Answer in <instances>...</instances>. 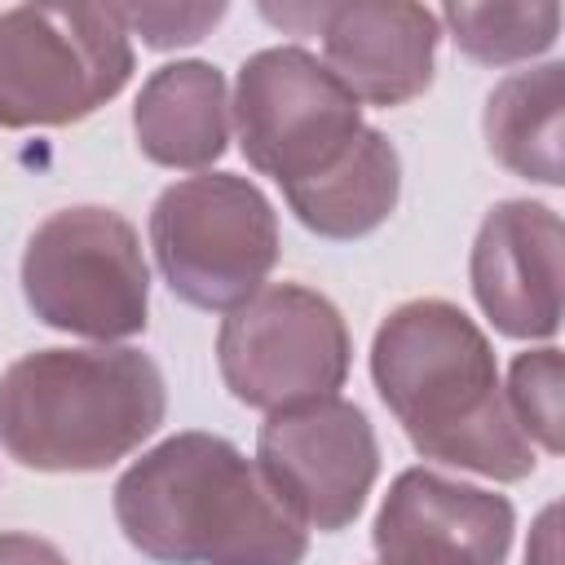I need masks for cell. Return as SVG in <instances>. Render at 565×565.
<instances>
[{
  "mask_svg": "<svg viewBox=\"0 0 565 565\" xmlns=\"http://www.w3.org/2000/svg\"><path fill=\"white\" fill-rule=\"evenodd\" d=\"M115 516L163 565H300L305 525L225 437L181 433L115 486Z\"/></svg>",
  "mask_w": 565,
  "mask_h": 565,
  "instance_id": "obj_1",
  "label": "cell"
},
{
  "mask_svg": "<svg viewBox=\"0 0 565 565\" xmlns=\"http://www.w3.org/2000/svg\"><path fill=\"white\" fill-rule=\"evenodd\" d=\"M371 371L419 455L494 481L534 472V446L499 393L494 353L455 305L415 300L388 313L371 349Z\"/></svg>",
  "mask_w": 565,
  "mask_h": 565,
  "instance_id": "obj_2",
  "label": "cell"
},
{
  "mask_svg": "<svg viewBox=\"0 0 565 565\" xmlns=\"http://www.w3.org/2000/svg\"><path fill=\"white\" fill-rule=\"evenodd\" d=\"M163 424V375L137 349H44L0 375V446L40 472H93Z\"/></svg>",
  "mask_w": 565,
  "mask_h": 565,
  "instance_id": "obj_3",
  "label": "cell"
},
{
  "mask_svg": "<svg viewBox=\"0 0 565 565\" xmlns=\"http://www.w3.org/2000/svg\"><path fill=\"white\" fill-rule=\"evenodd\" d=\"M150 243L168 287L199 309H234L260 291L278 256V225L256 185L203 172L159 194Z\"/></svg>",
  "mask_w": 565,
  "mask_h": 565,
  "instance_id": "obj_4",
  "label": "cell"
},
{
  "mask_svg": "<svg viewBox=\"0 0 565 565\" xmlns=\"http://www.w3.org/2000/svg\"><path fill=\"white\" fill-rule=\"evenodd\" d=\"M22 291L57 331L119 340L146 327V260L137 230L110 207L53 212L26 243Z\"/></svg>",
  "mask_w": 565,
  "mask_h": 565,
  "instance_id": "obj_5",
  "label": "cell"
},
{
  "mask_svg": "<svg viewBox=\"0 0 565 565\" xmlns=\"http://www.w3.org/2000/svg\"><path fill=\"white\" fill-rule=\"evenodd\" d=\"M124 35L115 9L0 13V124H66L97 110L128 79Z\"/></svg>",
  "mask_w": 565,
  "mask_h": 565,
  "instance_id": "obj_6",
  "label": "cell"
},
{
  "mask_svg": "<svg viewBox=\"0 0 565 565\" xmlns=\"http://www.w3.org/2000/svg\"><path fill=\"white\" fill-rule=\"evenodd\" d=\"M216 358L238 402L291 411L335 397L349 371V335L331 300L296 282H278L230 309Z\"/></svg>",
  "mask_w": 565,
  "mask_h": 565,
  "instance_id": "obj_7",
  "label": "cell"
},
{
  "mask_svg": "<svg viewBox=\"0 0 565 565\" xmlns=\"http://www.w3.org/2000/svg\"><path fill=\"white\" fill-rule=\"evenodd\" d=\"M238 146L282 190L327 172L362 132L358 97L305 49H265L238 75Z\"/></svg>",
  "mask_w": 565,
  "mask_h": 565,
  "instance_id": "obj_8",
  "label": "cell"
},
{
  "mask_svg": "<svg viewBox=\"0 0 565 565\" xmlns=\"http://www.w3.org/2000/svg\"><path fill=\"white\" fill-rule=\"evenodd\" d=\"M256 468L305 530H340L362 512L380 450L358 406L322 397L265 419Z\"/></svg>",
  "mask_w": 565,
  "mask_h": 565,
  "instance_id": "obj_9",
  "label": "cell"
},
{
  "mask_svg": "<svg viewBox=\"0 0 565 565\" xmlns=\"http://www.w3.org/2000/svg\"><path fill=\"white\" fill-rule=\"evenodd\" d=\"M512 503L437 472H402L375 521L380 565H503Z\"/></svg>",
  "mask_w": 565,
  "mask_h": 565,
  "instance_id": "obj_10",
  "label": "cell"
},
{
  "mask_svg": "<svg viewBox=\"0 0 565 565\" xmlns=\"http://www.w3.org/2000/svg\"><path fill=\"white\" fill-rule=\"evenodd\" d=\"M472 291L503 335H552L561 322V216L543 203L490 207L472 247Z\"/></svg>",
  "mask_w": 565,
  "mask_h": 565,
  "instance_id": "obj_11",
  "label": "cell"
},
{
  "mask_svg": "<svg viewBox=\"0 0 565 565\" xmlns=\"http://www.w3.org/2000/svg\"><path fill=\"white\" fill-rule=\"evenodd\" d=\"M331 75L375 106H397L428 88L437 22L415 4H318L313 13Z\"/></svg>",
  "mask_w": 565,
  "mask_h": 565,
  "instance_id": "obj_12",
  "label": "cell"
},
{
  "mask_svg": "<svg viewBox=\"0 0 565 565\" xmlns=\"http://www.w3.org/2000/svg\"><path fill=\"white\" fill-rule=\"evenodd\" d=\"M137 141L168 168L212 163L225 150V84L216 66H163L137 97Z\"/></svg>",
  "mask_w": 565,
  "mask_h": 565,
  "instance_id": "obj_13",
  "label": "cell"
},
{
  "mask_svg": "<svg viewBox=\"0 0 565 565\" xmlns=\"http://www.w3.org/2000/svg\"><path fill=\"white\" fill-rule=\"evenodd\" d=\"M287 203L313 234L358 238L375 230L397 203V154L380 132L362 128L327 172L287 185Z\"/></svg>",
  "mask_w": 565,
  "mask_h": 565,
  "instance_id": "obj_14",
  "label": "cell"
},
{
  "mask_svg": "<svg viewBox=\"0 0 565 565\" xmlns=\"http://www.w3.org/2000/svg\"><path fill=\"white\" fill-rule=\"evenodd\" d=\"M561 102H565L561 62L508 75L486 106L490 154L525 181L561 185Z\"/></svg>",
  "mask_w": 565,
  "mask_h": 565,
  "instance_id": "obj_15",
  "label": "cell"
},
{
  "mask_svg": "<svg viewBox=\"0 0 565 565\" xmlns=\"http://www.w3.org/2000/svg\"><path fill=\"white\" fill-rule=\"evenodd\" d=\"M441 18L455 31V44L486 62V66H503V62H521L539 49H547L556 40L561 26V4H446Z\"/></svg>",
  "mask_w": 565,
  "mask_h": 565,
  "instance_id": "obj_16",
  "label": "cell"
},
{
  "mask_svg": "<svg viewBox=\"0 0 565 565\" xmlns=\"http://www.w3.org/2000/svg\"><path fill=\"white\" fill-rule=\"evenodd\" d=\"M508 411L530 446L539 441L552 455L561 450L565 437H561V353L556 349H534L512 362Z\"/></svg>",
  "mask_w": 565,
  "mask_h": 565,
  "instance_id": "obj_17",
  "label": "cell"
},
{
  "mask_svg": "<svg viewBox=\"0 0 565 565\" xmlns=\"http://www.w3.org/2000/svg\"><path fill=\"white\" fill-rule=\"evenodd\" d=\"M221 13H225V4H203V9H172V4L115 9V18H119L124 26H132V31H141L146 44H154V49H172V44L199 40Z\"/></svg>",
  "mask_w": 565,
  "mask_h": 565,
  "instance_id": "obj_18",
  "label": "cell"
},
{
  "mask_svg": "<svg viewBox=\"0 0 565 565\" xmlns=\"http://www.w3.org/2000/svg\"><path fill=\"white\" fill-rule=\"evenodd\" d=\"M0 565H66L62 552L31 534H0Z\"/></svg>",
  "mask_w": 565,
  "mask_h": 565,
  "instance_id": "obj_19",
  "label": "cell"
}]
</instances>
